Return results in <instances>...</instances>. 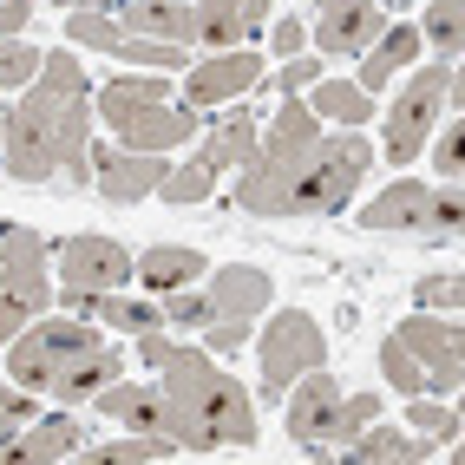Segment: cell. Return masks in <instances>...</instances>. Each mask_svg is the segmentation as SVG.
Instances as JSON below:
<instances>
[{
  "mask_svg": "<svg viewBox=\"0 0 465 465\" xmlns=\"http://www.w3.org/2000/svg\"><path fill=\"white\" fill-rule=\"evenodd\" d=\"M0 171L20 183L66 177L92 191V85L73 53L40 59V79L7 105V138H0Z\"/></svg>",
  "mask_w": 465,
  "mask_h": 465,
  "instance_id": "6da1fadb",
  "label": "cell"
},
{
  "mask_svg": "<svg viewBox=\"0 0 465 465\" xmlns=\"http://www.w3.org/2000/svg\"><path fill=\"white\" fill-rule=\"evenodd\" d=\"M144 367H158V387L171 400L177 446L183 452H216V446H256V400L242 393L223 367H210V354L164 341V328L138 334Z\"/></svg>",
  "mask_w": 465,
  "mask_h": 465,
  "instance_id": "7a4b0ae2",
  "label": "cell"
},
{
  "mask_svg": "<svg viewBox=\"0 0 465 465\" xmlns=\"http://www.w3.org/2000/svg\"><path fill=\"white\" fill-rule=\"evenodd\" d=\"M315 138H322V118L308 112L302 99H289L282 112H275L269 138H256V151L242 158L236 210H250V216H289V191H295V177L308 164V151H315Z\"/></svg>",
  "mask_w": 465,
  "mask_h": 465,
  "instance_id": "3957f363",
  "label": "cell"
},
{
  "mask_svg": "<svg viewBox=\"0 0 465 465\" xmlns=\"http://www.w3.org/2000/svg\"><path fill=\"white\" fill-rule=\"evenodd\" d=\"M92 112H105L118 144H132V151H177V144L197 138V112L183 99H171L164 73L158 79H105Z\"/></svg>",
  "mask_w": 465,
  "mask_h": 465,
  "instance_id": "277c9868",
  "label": "cell"
},
{
  "mask_svg": "<svg viewBox=\"0 0 465 465\" xmlns=\"http://www.w3.org/2000/svg\"><path fill=\"white\" fill-rule=\"evenodd\" d=\"M99 348H105L99 322H79L73 308L66 315H34L7 341V381L26 387V393H46V381L59 374V367H73L79 354H99Z\"/></svg>",
  "mask_w": 465,
  "mask_h": 465,
  "instance_id": "5b68a950",
  "label": "cell"
},
{
  "mask_svg": "<svg viewBox=\"0 0 465 465\" xmlns=\"http://www.w3.org/2000/svg\"><path fill=\"white\" fill-rule=\"evenodd\" d=\"M367 164H374V151H367L361 132H328V138H315V151H308V164H302L295 191H289V216L348 210V197H354V183L367 177Z\"/></svg>",
  "mask_w": 465,
  "mask_h": 465,
  "instance_id": "8992f818",
  "label": "cell"
},
{
  "mask_svg": "<svg viewBox=\"0 0 465 465\" xmlns=\"http://www.w3.org/2000/svg\"><path fill=\"white\" fill-rule=\"evenodd\" d=\"M46 236L0 223V341H14L34 315H46L53 302V275H46Z\"/></svg>",
  "mask_w": 465,
  "mask_h": 465,
  "instance_id": "52a82bcc",
  "label": "cell"
},
{
  "mask_svg": "<svg viewBox=\"0 0 465 465\" xmlns=\"http://www.w3.org/2000/svg\"><path fill=\"white\" fill-rule=\"evenodd\" d=\"M459 99V66H446V59H432V66H420L407 85H400V99L387 105V158L393 164H407L426 151L432 125L452 112Z\"/></svg>",
  "mask_w": 465,
  "mask_h": 465,
  "instance_id": "ba28073f",
  "label": "cell"
},
{
  "mask_svg": "<svg viewBox=\"0 0 465 465\" xmlns=\"http://www.w3.org/2000/svg\"><path fill=\"white\" fill-rule=\"evenodd\" d=\"M203 295H210V354H236L250 341L256 315L269 308V269H250V262H223V269H203Z\"/></svg>",
  "mask_w": 465,
  "mask_h": 465,
  "instance_id": "9c48e42d",
  "label": "cell"
},
{
  "mask_svg": "<svg viewBox=\"0 0 465 465\" xmlns=\"http://www.w3.org/2000/svg\"><path fill=\"white\" fill-rule=\"evenodd\" d=\"M361 223L367 230H420L426 242H452L465 230V197L452 191H432V183L407 177V183H393V191H381L374 203L361 210Z\"/></svg>",
  "mask_w": 465,
  "mask_h": 465,
  "instance_id": "30bf717a",
  "label": "cell"
},
{
  "mask_svg": "<svg viewBox=\"0 0 465 465\" xmlns=\"http://www.w3.org/2000/svg\"><path fill=\"white\" fill-rule=\"evenodd\" d=\"M328 361V334L315 328V315L282 308V315L262 322V400H282L308 367Z\"/></svg>",
  "mask_w": 465,
  "mask_h": 465,
  "instance_id": "8fae6325",
  "label": "cell"
},
{
  "mask_svg": "<svg viewBox=\"0 0 465 465\" xmlns=\"http://www.w3.org/2000/svg\"><path fill=\"white\" fill-rule=\"evenodd\" d=\"M393 341L420 361L426 393H459L465 387V334H459V322H446V315H407L393 328Z\"/></svg>",
  "mask_w": 465,
  "mask_h": 465,
  "instance_id": "7c38bea8",
  "label": "cell"
},
{
  "mask_svg": "<svg viewBox=\"0 0 465 465\" xmlns=\"http://www.w3.org/2000/svg\"><path fill=\"white\" fill-rule=\"evenodd\" d=\"M132 275V250L112 236H66L59 242V289L73 295H99V289H118Z\"/></svg>",
  "mask_w": 465,
  "mask_h": 465,
  "instance_id": "4fadbf2b",
  "label": "cell"
},
{
  "mask_svg": "<svg viewBox=\"0 0 465 465\" xmlns=\"http://www.w3.org/2000/svg\"><path fill=\"white\" fill-rule=\"evenodd\" d=\"M171 177L164 151H132V144H92V191H105L112 203H138Z\"/></svg>",
  "mask_w": 465,
  "mask_h": 465,
  "instance_id": "5bb4252c",
  "label": "cell"
},
{
  "mask_svg": "<svg viewBox=\"0 0 465 465\" xmlns=\"http://www.w3.org/2000/svg\"><path fill=\"white\" fill-rule=\"evenodd\" d=\"M387 26L393 20H387L381 0H322V7H315V46H322V59L328 53H354L361 59Z\"/></svg>",
  "mask_w": 465,
  "mask_h": 465,
  "instance_id": "9a60e30c",
  "label": "cell"
},
{
  "mask_svg": "<svg viewBox=\"0 0 465 465\" xmlns=\"http://www.w3.org/2000/svg\"><path fill=\"white\" fill-rule=\"evenodd\" d=\"M334 420H341V387L328 367H308L295 400H289V440L302 452H322L328 459V440H334Z\"/></svg>",
  "mask_w": 465,
  "mask_h": 465,
  "instance_id": "2e32d148",
  "label": "cell"
},
{
  "mask_svg": "<svg viewBox=\"0 0 465 465\" xmlns=\"http://www.w3.org/2000/svg\"><path fill=\"white\" fill-rule=\"evenodd\" d=\"M262 79V53H210L203 66H191V79H183V105L203 112V105H230L242 99Z\"/></svg>",
  "mask_w": 465,
  "mask_h": 465,
  "instance_id": "e0dca14e",
  "label": "cell"
},
{
  "mask_svg": "<svg viewBox=\"0 0 465 465\" xmlns=\"http://www.w3.org/2000/svg\"><path fill=\"white\" fill-rule=\"evenodd\" d=\"M99 413L132 426V432H164V440H177V420H171V400L164 387H144V381H112L99 393Z\"/></svg>",
  "mask_w": 465,
  "mask_h": 465,
  "instance_id": "ac0fdd59",
  "label": "cell"
},
{
  "mask_svg": "<svg viewBox=\"0 0 465 465\" xmlns=\"http://www.w3.org/2000/svg\"><path fill=\"white\" fill-rule=\"evenodd\" d=\"M118 26L138 40H164V46H197V14L191 0H118Z\"/></svg>",
  "mask_w": 465,
  "mask_h": 465,
  "instance_id": "d6986e66",
  "label": "cell"
},
{
  "mask_svg": "<svg viewBox=\"0 0 465 465\" xmlns=\"http://www.w3.org/2000/svg\"><path fill=\"white\" fill-rule=\"evenodd\" d=\"M426 452H432V440H420V432H407V426H381V420L341 446L348 465H420Z\"/></svg>",
  "mask_w": 465,
  "mask_h": 465,
  "instance_id": "ffe728a7",
  "label": "cell"
},
{
  "mask_svg": "<svg viewBox=\"0 0 465 465\" xmlns=\"http://www.w3.org/2000/svg\"><path fill=\"white\" fill-rule=\"evenodd\" d=\"M203 256L197 250H183V242H151L144 256H132V275L151 289V295H171V289H191V282H203Z\"/></svg>",
  "mask_w": 465,
  "mask_h": 465,
  "instance_id": "44dd1931",
  "label": "cell"
},
{
  "mask_svg": "<svg viewBox=\"0 0 465 465\" xmlns=\"http://www.w3.org/2000/svg\"><path fill=\"white\" fill-rule=\"evenodd\" d=\"M79 452V420H66V413H40V420H26L20 426V440L0 452V459H14V465H46V459H73Z\"/></svg>",
  "mask_w": 465,
  "mask_h": 465,
  "instance_id": "7402d4cb",
  "label": "cell"
},
{
  "mask_svg": "<svg viewBox=\"0 0 465 465\" xmlns=\"http://www.w3.org/2000/svg\"><path fill=\"white\" fill-rule=\"evenodd\" d=\"M118 367H125V361H118L112 348H99V354H79L73 367H59V374L46 381V393L59 400V407H85V400H99V393L118 381Z\"/></svg>",
  "mask_w": 465,
  "mask_h": 465,
  "instance_id": "603a6c76",
  "label": "cell"
},
{
  "mask_svg": "<svg viewBox=\"0 0 465 465\" xmlns=\"http://www.w3.org/2000/svg\"><path fill=\"white\" fill-rule=\"evenodd\" d=\"M413 59H420V26H387V34L361 53V79H354V85L367 92V99H374V92H381L393 73H407Z\"/></svg>",
  "mask_w": 465,
  "mask_h": 465,
  "instance_id": "cb8c5ba5",
  "label": "cell"
},
{
  "mask_svg": "<svg viewBox=\"0 0 465 465\" xmlns=\"http://www.w3.org/2000/svg\"><path fill=\"white\" fill-rule=\"evenodd\" d=\"M250 151H256V112H250V105H230V112L210 125V138H203L197 158H210L216 171H223V164H242Z\"/></svg>",
  "mask_w": 465,
  "mask_h": 465,
  "instance_id": "d4e9b609",
  "label": "cell"
},
{
  "mask_svg": "<svg viewBox=\"0 0 465 465\" xmlns=\"http://www.w3.org/2000/svg\"><path fill=\"white\" fill-rule=\"evenodd\" d=\"M308 92H315V99H308V112H315V118H334L341 132H361L367 112H374V99H367L354 79H315Z\"/></svg>",
  "mask_w": 465,
  "mask_h": 465,
  "instance_id": "484cf974",
  "label": "cell"
},
{
  "mask_svg": "<svg viewBox=\"0 0 465 465\" xmlns=\"http://www.w3.org/2000/svg\"><path fill=\"white\" fill-rule=\"evenodd\" d=\"M79 452H85V465H158L183 446L164 440V432H132V440H105V446H79Z\"/></svg>",
  "mask_w": 465,
  "mask_h": 465,
  "instance_id": "4316f807",
  "label": "cell"
},
{
  "mask_svg": "<svg viewBox=\"0 0 465 465\" xmlns=\"http://www.w3.org/2000/svg\"><path fill=\"white\" fill-rule=\"evenodd\" d=\"M420 40L446 59V66H459V53H465V7L459 0H432V7L420 14Z\"/></svg>",
  "mask_w": 465,
  "mask_h": 465,
  "instance_id": "83f0119b",
  "label": "cell"
},
{
  "mask_svg": "<svg viewBox=\"0 0 465 465\" xmlns=\"http://www.w3.org/2000/svg\"><path fill=\"white\" fill-rule=\"evenodd\" d=\"M191 14H197V40L203 46H236L242 40V0H191Z\"/></svg>",
  "mask_w": 465,
  "mask_h": 465,
  "instance_id": "f1b7e54d",
  "label": "cell"
},
{
  "mask_svg": "<svg viewBox=\"0 0 465 465\" xmlns=\"http://www.w3.org/2000/svg\"><path fill=\"white\" fill-rule=\"evenodd\" d=\"M407 432H420V440H432V446H459V413L452 407H440V400H420V393H407Z\"/></svg>",
  "mask_w": 465,
  "mask_h": 465,
  "instance_id": "f546056e",
  "label": "cell"
},
{
  "mask_svg": "<svg viewBox=\"0 0 465 465\" xmlns=\"http://www.w3.org/2000/svg\"><path fill=\"white\" fill-rule=\"evenodd\" d=\"M210 191H216V164H210V158H191V164H177V171L158 183V197H164V203H203Z\"/></svg>",
  "mask_w": 465,
  "mask_h": 465,
  "instance_id": "4dcf8cb0",
  "label": "cell"
},
{
  "mask_svg": "<svg viewBox=\"0 0 465 465\" xmlns=\"http://www.w3.org/2000/svg\"><path fill=\"white\" fill-rule=\"evenodd\" d=\"M381 420V393H341V420H334V440H328V452H341L354 440V432H367Z\"/></svg>",
  "mask_w": 465,
  "mask_h": 465,
  "instance_id": "1f68e13d",
  "label": "cell"
},
{
  "mask_svg": "<svg viewBox=\"0 0 465 465\" xmlns=\"http://www.w3.org/2000/svg\"><path fill=\"white\" fill-rule=\"evenodd\" d=\"M26 420H40L34 393H26V387H14V381H0V452H7V446L20 440V426H26Z\"/></svg>",
  "mask_w": 465,
  "mask_h": 465,
  "instance_id": "d6a6232c",
  "label": "cell"
},
{
  "mask_svg": "<svg viewBox=\"0 0 465 465\" xmlns=\"http://www.w3.org/2000/svg\"><path fill=\"white\" fill-rule=\"evenodd\" d=\"M158 308H164V328H203V322H210V295H203L197 282L158 295Z\"/></svg>",
  "mask_w": 465,
  "mask_h": 465,
  "instance_id": "836d02e7",
  "label": "cell"
},
{
  "mask_svg": "<svg viewBox=\"0 0 465 465\" xmlns=\"http://www.w3.org/2000/svg\"><path fill=\"white\" fill-rule=\"evenodd\" d=\"M34 79H40V53L26 46V40H0V92L34 85Z\"/></svg>",
  "mask_w": 465,
  "mask_h": 465,
  "instance_id": "e575fe53",
  "label": "cell"
},
{
  "mask_svg": "<svg viewBox=\"0 0 465 465\" xmlns=\"http://www.w3.org/2000/svg\"><path fill=\"white\" fill-rule=\"evenodd\" d=\"M381 374H387V381H393L400 393H426V374H420V361H413L407 348H400L393 334L381 341Z\"/></svg>",
  "mask_w": 465,
  "mask_h": 465,
  "instance_id": "d590c367",
  "label": "cell"
},
{
  "mask_svg": "<svg viewBox=\"0 0 465 465\" xmlns=\"http://www.w3.org/2000/svg\"><path fill=\"white\" fill-rule=\"evenodd\" d=\"M432 171H440L446 183L465 171V118H459V105H452V118H446V132H440V144H432Z\"/></svg>",
  "mask_w": 465,
  "mask_h": 465,
  "instance_id": "8d00e7d4",
  "label": "cell"
},
{
  "mask_svg": "<svg viewBox=\"0 0 465 465\" xmlns=\"http://www.w3.org/2000/svg\"><path fill=\"white\" fill-rule=\"evenodd\" d=\"M315 79H322V53H295V59H282V73H275L269 85L282 92V99H302Z\"/></svg>",
  "mask_w": 465,
  "mask_h": 465,
  "instance_id": "74e56055",
  "label": "cell"
},
{
  "mask_svg": "<svg viewBox=\"0 0 465 465\" xmlns=\"http://www.w3.org/2000/svg\"><path fill=\"white\" fill-rule=\"evenodd\" d=\"M413 302H420V308H446V315H452V308L465 302V282H459L452 269H446V275H420V289H413Z\"/></svg>",
  "mask_w": 465,
  "mask_h": 465,
  "instance_id": "f35d334b",
  "label": "cell"
},
{
  "mask_svg": "<svg viewBox=\"0 0 465 465\" xmlns=\"http://www.w3.org/2000/svg\"><path fill=\"white\" fill-rule=\"evenodd\" d=\"M269 46H275V53H289V59H295V53L308 46V26H302V20H275V26H269Z\"/></svg>",
  "mask_w": 465,
  "mask_h": 465,
  "instance_id": "ab89813d",
  "label": "cell"
},
{
  "mask_svg": "<svg viewBox=\"0 0 465 465\" xmlns=\"http://www.w3.org/2000/svg\"><path fill=\"white\" fill-rule=\"evenodd\" d=\"M26 20H34V0H0V40H20Z\"/></svg>",
  "mask_w": 465,
  "mask_h": 465,
  "instance_id": "60d3db41",
  "label": "cell"
},
{
  "mask_svg": "<svg viewBox=\"0 0 465 465\" xmlns=\"http://www.w3.org/2000/svg\"><path fill=\"white\" fill-rule=\"evenodd\" d=\"M262 20H269V0H242V40L262 34Z\"/></svg>",
  "mask_w": 465,
  "mask_h": 465,
  "instance_id": "b9f144b4",
  "label": "cell"
},
{
  "mask_svg": "<svg viewBox=\"0 0 465 465\" xmlns=\"http://www.w3.org/2000/svg\"><path fill=\"white\" fill-rule=\"evenodd\" d=\"M53 7H73L79 14V7H105V0H53Z\"/></svg>",
  "mask_w": 465,
  "mask_h": 465,
  "instance_id": "7bdbcfd3",
  "label": "cell"
}]
</instances>
